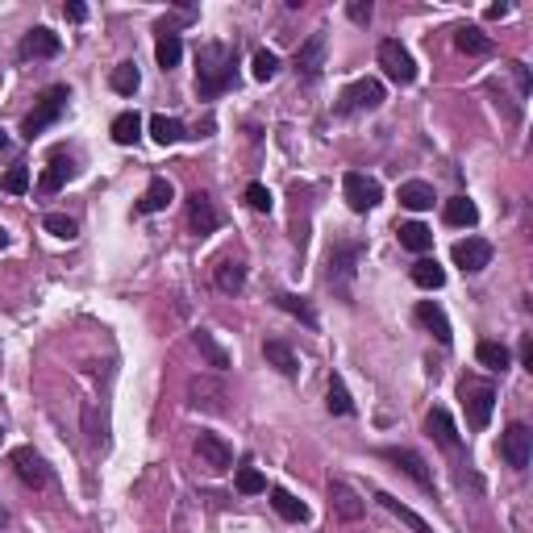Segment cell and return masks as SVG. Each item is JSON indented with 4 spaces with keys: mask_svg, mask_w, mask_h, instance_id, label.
Returning <instances> with one entry per match:
<instances>
[{
    "mask_svg": "<svg viewBox=\"0 0 533 533\" xmlns=\"http://www.w3.org/2000/svg\"><path fill=\"white\" fill-rule=\"evenodd\" d=\"M233 84V47L225 42H205L196 55V92L205 100L221 97Z\"/></svg>",
    "mask_w": 533,
    "mask_h": 533,
    "instance_id": "1",
    "label": "cell"
},
{
    "mask_svg": "<svg viewBox=\"0 0 533 533\" xmlns=\"http://www.w3.org/2000/svg\"><path fill=\"white\" fill-rule=\"evenodd\" d=\"M359 258H363V246L359 242H338L329 250V271H326V283L334 288V296L351 300L354 296V275H359Z\"/></svg>",
    "mask_w": 533,
    "mask_h": 533,
    "instance_id": "2",
    "label": "cell"
},
{
    "mask_svg": "<svg viewBox=\"0 0 533 533\" xmlns=\"http://www.w3.org/2000/svg\"><path fill=\"white\" fill-rule=\"evenodd\" d=\"M459 396H462V409H467V425H471V429H487L492 409H496V388L479 376H462Z\"/></svg>",
    "mask_w": 533,
    "mask_h": 533,
    "instance_id": "3",
    "label": "cell"
},
{
    "mask_svg": "<svg viewBox=\"0 0 533 533\" xmlns=\"http://www.w3.org/2000/svg\"><path fill=\"white\" fill-rule=\"evenodd\" d=\"M67 100H72V92H67V88H63V84L47 88V92L38 97L34 113H30V117H25V122H21V133H25V138L34 142L38 133H47L50 125H55V122H59V117H63V109H67Z\"/></svg>",
    "mask_w": 533,
    "mask_h": 533,
    "instance_id": "4",
    "label": "cell"
},
{
    "mask_svg": "<svg viewBox=\"0 0 533 533\" xmlns=\"http://www.w3.org/2000/svg\"><path fill=\"white\" fill-rule=\"evenodd\" d=\"M384 105V84L379 80H354L346 92L338 97V113L351 117V113H371Z\"/></svg>",
    "mask_w": 533,
    "mask_h": 533,
    "instance_id": "5",
    "label": "cell"
},
{
    "mask_svg": "<svg viewBox=\"0 0 533 533\" xmlns=\"http://www.w3.org/2000/svg\"><path fill=\"white\" fill-rule=\"evenodd\" d=\"M500 454H504V462H509L512 471H525L533 459V429L521 421H512L509 429H504V437H500Z\"/></svg>",
    "mask_w": 533,
    "mask_h": 533,
    "instance_id": "6",
    "label": "cell"
},
{
    "mask_svg": "<svg viewBox=\"0 0 533 533\" xmlns=\"http://www.w3.org/2000/svg\"><path fill=\"white\" fill-rule=\"evenodd\" d=\"M342 192H346V205H351L354 213H371V208L384 200L379 180H371V175H363V171H351V175L342 180Z\"/></svg>",
    "mask_w": 533,
    "mask_h": 533,
    "instance_id": "7",
    "label": "cell"
},
{
    "mask_svg": "<svg viewBox=\"0 0 533 533\" xmlns=\"http://www.w3.org/2000/svg\"><path fill=\"white\" fill-rule=\"evenodd\" d=\"M379 67H384L388 80H396V84H412V80H417V63H412V55L400 47L396 38H384V42H379Z\"/></svg>",
    "mask_w": 533,
    "mask_h": 533,
    "instance_id": "8",
    "label": "cell"
},
{
    "mask_svg": "<svg viewBox=\"0 0 533 533\" xmlns=\"http://www.w3.org/2000/svg\"><path fill=\"white\" fill-rule=\"evenodd\" d=\"M225 400H230V392H225V384L221 379H208V376H196L188 379V404L200 412H225Z\"/></svg>",
    "mask_w": 533,
    "mask_h": 533,
    "instance_id": "9",
    "label": "cell"
},
{
    "mask_svg": "<svg viewBox=\"0 0 533 533\" xmlns=\"http://www.w3.org/2000/svg\"><path fill=\"white\" fill-rule=\"evenodd\" d=\"M384 459L388 462H396L400 471L409 475L412 484L421 487V492H434V471H429V462L417 454V450H404V446H388L384 450Z\"/></svg>",
    "mask_w": 533,
    "mask_h": 533,
    "instance_id": "10",
    "label": "cell"
},
{
    "mask_svg": "<svg viewBox=\"0 0 533 533\" xmlns=\"http://www.w3.org/2000/svg\"><path fill=\"white\" fill-rule=\"evenodd\" d=\"M13 467H17V479H21L25 487H47L50 484V467H47V459H42L34 446H17V450H13Z\"/></svg>",
    "mask_w": 533,
    "mask_h": 533,
    "instance_id": "11",
    "label": "cell"
},
{
    "mask_svg": "<svg viewBox=\"0 0 533 533\" xmlns=\"http://www.w3.org/2000/svg\"><path fill=\"white\" fill-rule=\"evenodd\" d=\"M196 459H200V467H208V471H230L233 467V450L225 437L217 434H200L196 437Z\"/></svg>",
    "mask_w": 533,
    "mask_h": 533,
    "instance_id": "12",
    "label": "cell"
},
{
    "mask_svg": "<svg viewBox=\"0 0 533 533\" xmlns=\"http://www.w3.org/2000/svg\"><path fill=\"white\" fill-rule=\"evenodd\" d=\"M329 509L338 512L342 521H363L367 504H363V496L346 484V479H329Z\"/></svg>",
    "mask_w": 533,
    "mask_h": 533,
    "instance_id": "13",
    "label": "cell"
},
{
    "mask_svg": "<svg viewBox=\"0 0 533 533\" xmlns=\"http://www.w3.org/2000/svg\"><path fill=\"white\" fill-rule=\"evenodd\" d=\"M59 50H63L59 34H55V30H47V25H34V30H30V34L21 38L17 55H21L25 63H30V59H55Z\"/></svg>",
    "mask_w": 533,
    "mask_h": 533,
    "instance_id": "14",
    "label": "cell"
},
{
    "mask_svg": "<svg viewBox=\"0 0 533 533\" xmlns=\"http://www.w3.org/2000/svg\"><path fill=\"white\" fill-rule=\"evenodd\" d=\"M188 225H192V233H200V238H208V233L221 225L217 205H213L205 192H192V196H188Z\"/></svg>",
    "mask_w": 533,
    "mask_h": 533,
    "instance_id": "15",
    "label": "cell"
},
{
    "mask_svg": "<svg viewBox=\"0 0 533 533\" xmlns=\"http://www.w3.org/2000/svg\"><path fill=\"white\" fill-rule=\"evenodd\" d=\"M321 67H326V30H317V34L296 50V75H300V80H317Z\"/></svg>",
    "mask_w": 533,
    "mask_h": 533,
    "instance_id": "16",
    "label": "cell"
},
{
    "mask_svg": "<svg viewBox=\"0 0 533 533\" xmlns=\"http://www.w3.org/2000/svg\"><path fill=\"white\" fill-rule=\"evenodd\" d=\"M454 263L467 271V275H475V271H484L487 263H492V242H484V238H467V242H454Z\"/></svg>",
    "mask_w": 533,
    "mask_h": 533,
    "instance_id": "17",
    "label": "cell"
},
{
    "mask_svg": "<svg viewBox=\"0 0 533 533\" xmlns=\"http://www.w3.org/2000/svg\"><path fill=\"white\" fill-rule=\"evenodd\" d=\"M425 429H429V437H434L437 446H446V450H459V446H462L459 429H454V417H450L446 409H434V412H429V417H425Z\"/></svg>",
    "mask_w": 533,
    "mask_h": 533,
    "instance_id": "18",
    "label": "cell"
},
{
    "mask_svg": "<svg viewBox=\"0 0 533 533\" xmlns=\"http://www.w3.org/2000/svg\"><path fill=\"white\" fill-rule=\"evenodd\" d=\"M417 326L429 329V334H434V338L442 342V346H450V342H454V329H450L446 313H442V309H437L434 300H421V304H417Z\"/></svg>",
    "mask_w": 533,
    "mask_h": 533,
    "instance_id": "19",
    "label": "cell"
},
{
    "mask_svg": "<svg viewBox=\"0 0 533 533\" xmlns=\"http://www.w3.org/2000/svg\"><path fill=\"white\" fill-rule=\"evenodd\" d=\"M171 196H175V188H171V180H163V175H155V180L146 183L142 200H138V213H142V217H150V213H163V208L171 205Z\"/></svg>",
    "mask_w": 533,
    "mask_h": 533,
    "instance_id": "20",
    "label": "cell"
},
{
    "mask_svg": "<svg viewBox=\"0 0 533 533\" xmlns=\"http://www.w3.org/2000/svg\"><path fill=\"white\" fill-rule=\"evenodd\" d=\"M213 283H217V292H225V296H238V292L246 288V266L238 263V258H221V263L213 266Z\"/></svg>",
    "mask_w": 533,
    "mask_h": 533,
    "instance_id": "21",
    "label": "cell"
},
{
    "mask_svg": "<svg viewBox=\"0 0 533 533\" xmlns=\"http://www.w3.org/2000/svg\"><path fill=\"white\" fill-rule=\"evenodd\" d=\"M263 359H266L271 367H275L279 376H288V379H292V376H300V359H296V351H292L288 342H275V338L263 342Z\"/></svg>",
    "mask_w": 533,
    "mask_h": 533,
    "instance_id": "22",
    "label": "cell"
},
{
    "mask_svg": "<svg viewBox=\"0 0 533 533\" xmlns=\"http://www.w3.org/2000/svg\"><path fill=\"white\" fill-rule=\"evenodd\" d=\"M192 346L196 351H200V359H205L208 367H217V371H230V351H225V346H221L217 338H213V334H208V329H196L192 334Z\"/></svg>",
    "mask_w": 533,
    "mask_h": 533,
    "instance_id": "23",
    "label": "cell"
},
{
    "mask_svg": "<svg viewBox=\"0 0 533 533\" xmlns=\"http://www.w3.org/2000/svg\"><path fill=\"white\" fill-rule=\"evenodd\" d=\"M67 180H72V158H67V155H50L47 171H42V180H38V192L55 196Z\"/></svg>",
    "mask_w": 533,
    "mask_h": 533,
    "instance_id": "24",
    "label": "cell"
},
{
    "mask_svg": "<svg viewBox=\"0 0 533 533\" xmlns=\"http://www.w3.org/2000/svg\"><path fill=\"white\" fill-rule=\"evenodd\" d=\"M376 500H379V504H384V509L392 512V517H396L400 525H409L412 533H434V525L425 521V517H417V512H412L409 504H400L396 496H388V492H376Z\"/></svg>",
    "mask_w": 533,
    "mask_h": 533,
    "instance_id": "25",
    "label": "cell"
},
{
    "mask_svg": "<svg viewBox=\"0 0 533 533\" xmlns=\"http://www.w3.org/2000/svg\"><path fill=\"white\" fill-rule=\"evenodd\" d=\"M454 47H459L462 55H492L496 42H492L484 30H475V25H459V30H454Z\"/></svg>",
    "mask_w": 533,
    "mask_h": 533,
    "instance_id": "26",
    "label": "cell"
},
{
    "mask_svg": "<svg viewBox=\"0 0 533 533\" xmlns=\"http://www.w3.org/2000/svg\"><path fill=\"white\" fill-rule=\"evenodd\" d=\"M434 188L425 180H409V183H400V205L412 208V213H425V208H434Z\"/></svg>",
    "mask_w": 533,
    "mask_h": 533,
    "instance_id": "27",
    "label": "cell"
},
{
    "mask_svg": "<svg viewBox=\"0 0 533 533\" xmlns=\"http://www.w3.org/2000/svg\"><path fill=\"white\" fill-rule=\"evenodd\" d=\"M271 504H275V512L283 517V521H292V525L309 521V504H304V500H296L292 492H283V487H271Z\"/></svg>",
    "mask_w": 533,
    "mask_h": 533,
    "instance_id": "28",
    "label": "cell"
},
{
    "mask_svg": "<svg viewBox=\"0 0 533 533\" xmlns=\"http://www.w3.org/2000/svg\"><path fill=\"white\" fill-rule=\"evenodd\" d=\"M396 238H400V246H404V250H412V255H425V250L434 246V233L425 230L421 221H404V225L396 230Z\"/></svg>",
    "mask_w": 533,
    "mask_h": 533,
    "instance_id": "29",
    "label": "cell"
},
{
    "mask_svg": "<svg viewBox=\"0 0 533 533\" xmlns=\"http://www.w3.org/2000/svg\"><path fill=\"white\" fill-rule=\"evenodd\" d=\"M409 275H412V283H417V288H425V292H437L442 283H446V271L437 266V258H417Z\"/></svg>",
    "mask_w": 533,
    "mask_h": 533,
    "instance_id": "30",
    "label": "cell"
},
{
    "mask_svg": "<svg viewBox=\"0 0 533 533\" xmlns=\"http://www.w3.org/2000/svg\"><path fill=\"white\" fill-rule=\"evenodd\" d=\"M150 138H155L158 146H175L180 138H188V130H183V122L167 117V113H155V117H150Z\"/></svg>",
    "mask_w": 533,
    "mask_h": 533,
    "instance_id": "31",
    "label": "cell"
},
{
    "mask_svg": "<svg viewBox=\"0 0 533 533\" xmlns=\"http://www.w3.org/2000/svg\"><path fill=\"white\" fill-rule=\"evenodd\" d=\"M442 217H446V225H475V221H479V208H475V200H467V196H450L446 205H442Z\"/></svg>",
    "mask_w": 533,
    "mask_h": 533,
    "instance_id": "32",
    "label": "cell"
},
{
    "mask_svg": "<svg viewBox=\"0 0 533 533\" xmlns=\"http://www.w3.org/2000/svg\"><path fill=\"white\" fill-rule=\"evenodd\" d=\"M475 359H479L487 371H496V376H504V371H509V363H512L509 346H500V342H479V346H475Z\"/></svg>",
    "mask_w": 533,
    "mask_h": 533,
    "instance_id": "33",
    "label": "cell"
},
{
    "mask_svg": "<svg viewBox=\"0 0 533 533\" xmlns=\"http://www.w3.org/2000/svg\"><path fill=\"white\" fill-rule=\"evenodd\" d=\"M155 59H158V67L163 72H171V67H180V59H183V42H180V34H158V42H155Z\"/></svg>",
    "mask_w": 533,
    "mask_h": 533,
    "instance_id": "34",
    "label": "cell"
},
{
    "mask_svg": "<svg viewBox=\"0 0 533 533\" xmlns=\"http://www.w3.org/2000/svg\"><path fill=\"white\" fill-rule=\"evenodd\" d=\"M138 138H142V117H138V113H117V117H113V142L133 146Z\"/></svg>",
    "mask_w": 533,
    "mask_h": 533,
    "instance_id": "35",
    "label": "cell"
},
{
    "mask_svg": "<svg viewBox=\"0 0 533 533\" xmlns=\"http://www.w3.org/2000/svg\"><path fill=\"white\" fill-rule=\"evenodd\" d=\"M109 84H113V92L133 97V92H138V84H142V75H138V67H133V63H117V67H113V75H109Z\"/></svg>",
    "mask_w": 533,
    "mask_h": 533,
    "instance_id": "36",
    "label": "cell"
},
{
    "mask_svg": "<svg viewBox=\"0 0 533 533\" xmlns=\"http://www.w3.org/2000/svg\"><path fill=\"white\" fill-rule=\"evenodd\" d=\"M275 304L283 309V313H292V317H300L309 329H317V313H313V304L304 300V296H292V292H283V296H275Z\"/></svg>",
    "mask_w": 533,
    "mask_h": 533,
    "instance_id": "37",
    "label": "cell"
},
{
    "mask_svg": "<svg viewBox=\"0 0 533 533\" xmlns=\"http://www.w3.org/2000/svg\"><path fill=\"white\" fill-rule=\"evenodd\" d=\"M326 404H329V412H334V417H351V412H354V400H351V392H346V384H342L338 376L329 379V396H326Z\"/></svg>",
    "mask_w": 533,
    "mask_h": 533,
    "instance_id": "38",
    "label": "cell"
},
{
    "mask_svg": "<svg viewBox=\"0 0 533 533\" xmlns=\"http://www.w3.org/2000/svg\"><path fill=\"white\" fill-rule=\"evenodd\" d=\"M250 75H255L258 84L275 80V75H279V55H275V50H258L255 63H250Z\"/></svg>",
    "mask_w": 533,
    "mask_h": 533,
    "instance_id": "39",
    "label": "cell"
},
{
    "mask_svg": "<svg viewBox=\"0 0 533 533\" xmlns=\"http://www.w3.org/2000/svg\"><path fill=\"white\" fill-rule=\"evenodd\" d=\"M42 230L55 233V238H63V242H72L75 233H80V225H75L72 217H63V213H47V217H42Z\"/></svg>",
    "mask_w": 533,
    "mask_h": 533,
    "instance_id": "40",
    "label": "cell"
},
{
    "mask_svg": "<svg viewBox=\"0 0 533 533\" xmlns=\"http://www.w3.org/2000/svg\"><path fill=\"white\" fill-rule=\"evenodd\" d=\"M238 492H242V496H258V492H266V479L255 467H242V471H238Z\"/></svg>",
    "mask_w": 533,
    "mask_h": 533,
    "instance_id": "41",
    "label": "cell"
},
{
    "mask_svg": "<svg viewBox=\"0 0 533 533\" xmlns=\"http://www.w3.org/2000/svg\"><path fill=\"white\" fill-rule=\"evenodd\" d=\"M25 188H30V167H25V163H17V167H9V175H4V192L21 196Z\"/></svg>",
    "mask_w": 533,
    "mask_h": 533,
    "instance_id": "42",
    "label": "cell"
},
{
    "mask_svg": "<svg viewBox=\"0 0 533 533\" xmlns=\"http://www.w3.org/2000/svg\"><path fill=\"white\" fill-rule=\"evenodd\" d=\"M246 205L255 208V213H271V192H266L263 183H246Z\"/></svg>",
    "mask_w": 533,
    "mask_h": 533,
    "instance_id": "43",
    "label": "cell"
},
{
    "mask_svg": "<svg viewBox=\"0 0 533 533\" xmlns=\"http://www.w3.org/2000/svg\"><path fill=\"white\" fill-rule=\"evenodd\" d=\"M346 13H351V21L367 25V21H371V13H376V9H371V0H354V4H351V9H346Z\"/></svg>",
    "mask_w": 533,
    "mask_h": 533,
    "instance_id": "44",
    "label": "cell"
},
{
    "mask_svg": "<svg viewBox=\"0 0 533 533\" xmlns=\"http://www.w3.org/2000/svg\"><path fill=\"white\" fill-rule=\"evenodd\" d=\"M512 75H517V88H521V97H529V67L525 63H509Z\"/></svg>",
    "mask_w": 533,
    "mask_h": 533,
    "instance_id": "45",
    "label": "cell"
},
{
    "mask_svg": "<svg viewBox=\"0 0 533 533\" xmlns=\"http://www.w3.org/2000/svg\"><path fill=\"white\" fill-rule=\"evenodd\" d=\"M63 13H67V21H84V17H88V9H84V4H67V9H63Z\"/></svg>",
    "mask_w": 533,
    "mask_h": 533,
    "instance_id": "46",
    "label": "cell"
},
{
    "mask_svg": "<svg viewBox=\"0 0 533 533\" xmlns=\"http://www.w3.org/2000/svg\"><path fill=\"white\" fill-rule=\"evenodd\" d=\"M521 363H525V367H529V371H533V342H529V338L521 342Z\"/></svg>",
    "mask_w": 533,
    "mask_h": 533,
    "instance_id": "47",
    "label": "cell"
},
{
    "mask_svg": "<svg viewBox=\"0 0 533 533\" xmlns=\"http://www.w3.org/2000/svg\"><path fill=\"white\" fill-rule=\"evenodd\" d=\"M4 246H9V233H4V230H0V250H4Z\"/></svg>",
    "mask_w": 533,
    "mask_h": 533,
    "instance_id": "48",
    "label": "cell"
},
{
    "mask_svg": "<svg viewBox=\"0 0 533 533\" xmlns=\"http://www.w3.org/2000/svg\"><path fill=\"white\" fill-rule=\"evenodd\" d=\"M4 146H9V138H4V130H0V150H4Z\"/></svg>",
    "mask_w": 533,
    "mask_h": 533,
    "instance_id": "49",
    "label": "cell"
},
{
    "mask_svg": "<svg viewBox=\"0 0 533 533\" xmlns=\"http://www.w3.org/2000/svg\"><path fill=\"white\" fill-rule=\"evenodd\" d=\"M4 521H9V517H4V509H0V529H4Z\"/></svg>",
    "mask_w": 533,
    "mask_h": 533,
    "instance_id": "50",
    "label": "cell"
},
{
    "mask_svg": "<svg viewBox=\"0 0 533 533\" xmlns=\"http://www.w3.org/2000/svg\"><path fill=\"white\" fill-rule=\"evenodd\" d=\"M0 442H4V429H0Z\"/></svg>",
    "mask_w": 533,
    "mask_h": 533,
    "instance_id": "51",
    "label": "cell"
}]
</instances>
